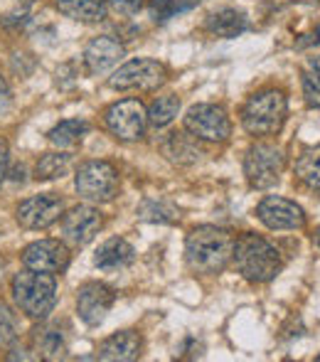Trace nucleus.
<instances>
[{
  "instance_id": "obj_34",
  "label": "nucleus",
  "mask_w": 320,
  "mask_h": 362,
  "mask_svg": "<svg viewBox=\"0 0 320 362\" xmlns=\"http://www.w3.org/2000/svg\"><path fill=\"white\" fill-rule=\"evenodd\" d=\"M291 3H301V5H318L320 0H291Z\"/></svg>"
},
{
  "instance_id": "obj_31",
  "label": "nucleus",
  "mask_w": 320,
  "mask_h": 362,
  "mask_svg": "<svg viewBox=\"0 0 320 362\" xmlns=\"http://www.w3.org/2000/svg\"><path fill=\"white\" fill-rule=\"evenodd\" d=\"M8 360H32V355H28V350H13V355H8Z\"/></svg>"
},
{
  "instance_id": "obj_15",
  "label": "nucleus",
  "mask_w": 320,
  "mask_h": 362,
  "mask_svg": "<svg viewBox=\"0 0 320 362\" xmlns=\"http://www.w3.org/2000/svg\"><path fill=\"white\" fill-rule=\"evenodd\" d=\"M124 57H126V47L119 42V40L109 37V35L94 37L84 49V64H86V72L89 74L109 72V69L116 67Z\"/></svg>"
},
{
  "instance_id": "obj_12",
  "label": "nucleus",
  "mask_w": 320,
  "mask_h": 362,
  "mask_svg": "<svg viewBox=\"0 0 320 362\" xmlns=\"http://www.w3.org/2000/svg\"><path fill=\"white\" fill-rule=\"evenodd\" d=\"M25 269L45 274H62L69 267V249L57 239H40L23 249Z\"/></svg>"
},
{
  "instance_id": "obj_21",
  "label": "nucleus",
  "mask_w": 320,
  "mask_h": 362,
  "mask_svg": "<svg viewBox=\"0 0 320 362\" xmlns=\"http://www.w3.org/2000/svg\"><path fill=\"white\" fill-rule=\"evenodd\" d=\"M35 350L37 358L42 360H64L67 358V343H64L62 333H57L54 328H40L32 335Z\"/></svg>"
},
{
  "instance_id": "obj_18",
  "label": "nucleus",
  "mask_w": 320,
  "mask_h": 362,
  "mask_svg": "<svg viewBox=\"0 0 320 362\" xmlns=\"http://www.w3.org/2000/svg\"><path fill=\"white\" fill-rule=\"evenodd\" d=\"M207 33H212L215 37H225V40H232L237 35H242L244 30L249 28V20L242 10L237 8H222L217 13H212L205 23Z\"/></svg>"
},
{
  "instance_id": "obj_13",
  "label": "nucleus",
  "mask_w": 320,
  "mask_h": 362,
  "mask_svg": "<svg viewBox=\"0 0 320 362\" xmlns=\"http://www.w3.org/2000/svg\"><path fill=\"white\" fill-rule=\"evenodd\" d=\"M256 217L268 229H303L306 227V212L293 200L278 195L263 197L256 205Z\"/></svg>"
},
{
  "instance_id": "obj_4",
  "label": "nucleus",
  "mask_w": 320,
  "mask_h": 362,
  "mask_svg": "<svg viewBox=\"0 0 320 362\" xmlns=\"http://www.w3.org/2000/svg\"><path fill=\"white\" fill-rule=\"evenodd\" d=\"M288 101L281 89H263L249 96V101L242 109V126L249 136H276L286 124Z\"/></svg>"
},
{
  "instance_id": "obj_25",
  "label": "nucleus",
  "mask_w": 320,
  "mask_h": 362,
  "mask_svg": "<svg viewBox=\"0 0 320 362\" xmlns=\"http://www.w3.org/2000/svg\"><path fill=\"white\" fill-rule=\"evenodd\" d=\"M177 111H180V99L175 94L158 96L148 109V124L155 126V129H162V126H167L175 119Z\"/></svg>"
},
{
  "instance_id": "obj_33",
  "label": "nucleus",
  "mask_w": 320,
  "mask_h": 362,
  "mask_svg": "<svg viewBox=\"0 0 320 362\" xmlns=\"http://www.w3.org/2000/svg\"><path fill=\"white\" fill-rule=\"evenodd\" d=\"M313 244L320 249V227H316V232H313Z\"/></svg>"
},
{
  "instance_id": "obj_14",
  "label": "nucleus",
  "mask_w": 320,
  "mask_h": 362,
  "mask_svg": "<svg viewBox=\"0 0 320 362\" xmlns=\"http://www.w3.org/2000/svg\"><path fill=\"white\" fill-rule=\"evenodd\" d=\"M114 300H116V293L111 286L99 284V281L84 284L77 293V313L86 325L96 328V325H101L106 320Z\"/></svg>"
},
{
  "instance_id": "obj_2",
  "label": "nucleus",
  "mask_w": 320,
  "mask_h": 362,
  "mask_svg": "<svg viewBox=\"0 0 320 362\" xmlns=\"http://www.w3.org/2000/svg\"><path fill=\"white\" fill-rule=\"evenodd\" d=\"M237 269L247 281L251 284H268L281 274L283 257L271 242H266L259 234H244L235 242Z\"/></svg>"
},
{
  "instance_id": "obj_27",
  "label": "nucleus",
  "mask_w": 320,
  "mask_h": 362,
  "mask_svg": "<svg viewBox=\"0 0 320 362\" xmlns=\"http://www.w3.org/2000/svg\"><path fill=\"white\" fill-rule=\"evenodd\" d=\"M18 340V318L5 303H0V348H10Z\"/></svg>"
},
{
  "instance_id": "obj_30",
  "label": "nucleus",
  "mask_w": 320,
  "mask_h": 362,
  "mask_svg": "<svg viewBox=\"0 0 320 362\" xmlns=\"http://www.w3.org/2000/svg\"><path fill=\"white\" fill-rule=\"evenodd\" d=\"M8 144H5L3 139H0V185L5 182V177H8Z\"/></svg>"
},
{
  "instance_id": "obj_6",
  "label": "nucleus",
  "mask_w": 320,
  "mask_h": 362,
  "mask_svg": "<svg viewBox=\"0 0 320 362\" xmlns=\"http://www.w3.org/2000/svg\"><path fill=\"white\" fill-rule=\"evenodd\" d=\"M283 168H286V156L281 148L271 144H254L244 158V175L254 190H268L276 185Z\"/></svg>"
},
{
  "instance_id": "obj_29",
  "label": "nucleus",
  "mask_w": 320,
  "mask_h": 362,
  "mask_svg": "<svg viewBox=\"0 0 320 362\" xmlns=\"http://www.w3.org/2000/svg\"><path fill=\"white\" fill-rule=\"evenodd\" d=\"M104 3L111 5L114 10H119V13L131 15V13H136L141 5H143V0H104Z\"/></svg>"
},
{
  "instance_id": "obj_32",
  "label": "nucleus",
  "mask_w": 320,
  "mask_h": 362,
  "mask_svg": "<svg viewBox=\"0 0 320 362\" xmlns=\"http://www.w3.org/2000/svg\"><path fill=\"white\" fill-rule=\"evenodd\" d=\"M0 99H8V84H5L3 76H0Z\"/></svg>"
},
{
  "instance_id": "obj_5",
  "label": "nucleus",
  "mask_w": 320,
  "mask_h": 362,
  "mask_svg": "<svg viewBox=\"0 0 320 362\" xmlns=\"http://www.w3.org/2000/svg\"><path fill=\"white\" fill-rule=\"evenodd\" d=\"M119 170L106 160L81 163L74 175V187L86 202H111L119 195Z\"/></svg>"
},
{
  "instance_id": "obj_20",
  "label": "nucleus",
  "mask_w": 320,
  "mask_h": 362,
  "mask_svg": "<svg viewBox=\"0 0 320 362\" xmlns=\"http://www.w3.org/2000/svg\"><path fill=\"white\" fill-rule=\"evenodd\" d=\"M57 8L77 23H101L106 18L104 0H57Z\"/></svg>"
},
{
  "instance_id": "obj_11",
  "label": "nucleus",
  "mask_w": 320,
  "mask_h": 362,
  "mask_svg": "<svg viewBox=\"0 0 320 362\" xmlns=\"http://www.w3.org/2000/svg\"><path fill=\"white\" fill-rule=\"evenodd\" d=\"M62 210V197L45 192V195H35L20 202L18 210H15V219L25 229H47L57 222Z\"/></svg>"
},
{
  "instance_id": "obj_36",
  "label": "nucleus",
  "mask_w": 320,
  "mask_h": 362,
  "mask_svg": "<svg viewBox=\"0 0 320 362\" xmlns=\"http://www.w3.org/2000/svg\"><path fill=\"white\" fill-rule=\"evenodd\" d=\"M318 362H320V355H318Z\"/></svg>"
},
{
  "instance_id": "obj_26",
  "label": "nucleus",
  "mask_w": 320,
  "mask_h": 362,
  "mask_svg": "<svg viewBox=\"0 0 320 362\" xmlns=\"http://www.w3.org/2000/svg\"><path fill=\"white\" fill-rule=\"evenodd\" d=\"M303 96L311 109H320V57L308 59V67L303 72Z\"/></svg>"
},
{
  "instance_id": "obj_23",
  "label": "nucleus",
  "mask_w": 320,
  "mask_h": 362,
  "mask_svg": "<svg viewBox=\"0 0 320 362\" xmlns=\"http://www.w3.org/2000/svg\"><path fill=\"white\" fill-rule=\"evenodd\" d=\"M72 168V156L69 153H45L35 165V177L37 180H54L64 177Z\"/></svg>"
},
{
  "instance_id": "obj_10",
  "label": "nucleus",
  "mask_w": 320,
  "mask_h": 362,
  "mask_svg": "<svg viewBox=\"0 0 320 362\" xmlns=\"http://www.w3.org/2000/svg\"><path fill=\"white\" fill-rule=\"evenodd\" d=\"M101 227H104V217L99 210L89 205H77L62 217V242L67 247L81 249L89 242H94Z\"/></svg>"
},
{
  "instance_id": "obj_16",
  "label": "nucleus",
  "mask_w": 320,
  "mask_h": 362,
  "mask_svg": "<svg viewBox=\"0 0 320 362\" xmlns=\"http://www.w3.org/2000/svg\"><path fill=\"white\" fill-rule=\"evenodd\" d=\"M141 350H143L141 335L136 330H121V333H114L99 345V360L134 362L141 358Z\"/></svg>"
},
{
  "instance_id": "obj_35",
  "label": "nucleus",
  "mask_w": 320,
  "mask_h": 362,
  "mask_svg": "<svg viewBox=\"0 0 320 362\" xmlns=\"http://www.w3.org/2000/svg\"><path fill=\"white\" fill-rule=\"evenodd\" d=\"M0 281H3V269H0Z\"/></svg>"
},
{
  "instance_id": "obj_19",
  "label": "nucleus",
  "mask_w": 320,
  "mask_h": 362,
  "mask_svg": "<svg viewBox=\"0 0 320 362\" xmlns=\"http://www.w3.org/2000/svg\"><path fill=\"white\" fill-rule=\"evenodd\" d=\"M195 136H187V134H170L162 144V153L170 163L175 165H192L195 160H200L202 151L200 146L195 144Z\"/></svg>"
},
{
  "instance_id": "obj_3",
  "label": "nucleus",
  "mask_w": 320,
  "mask_h": 362,
  "mask_svg": "<svg viewBox=\"0 0 320 362\" xmlns=\"http://www.w3.org/2000/svg\"><path fill=\"white\" fill-rule=\"evenodd\" d=\"M13 298L28 318L45 320L52 313L54 303H57V281H54V274L32 272V269H25V272L15 274Z\"/></svg>"
},
{
  "instance_id": "obj_7",
  "label": "nucleus",
  "mask_w": 320,
  "mask_h": 362,
  "mask_svg": "<svg viewBox=\"0 0 320 362\" xmlns=\"http://www.w3.org/2000/svg\"><path fill=\"white\" fill-rule=\"evenodd\" d=\"M165 79H167L165 64L150 57H138V59H129L126 64H121V67L111 74L109 86L119 91H129V89L153 91L165 84Z\"/></svg>"
},
{
  "instance_id": "obj_8",
  "label": "nucleus",
  "mask_w": 320,
  "mask_h": 362,
  "mask_svg": "<svg viewBox=\"0 0 320 362\" xmlns=\"http://www.w3.org/2000/svg\"><path fill=\"white\" fill-rule=\"evenodd\" d=\"M185 131L197 141L225 144L232 136V121L227 111L217 104H195L185 114Z\"/></svg>"
},
{
  "instance_id": "obj_17",
  "label": "nucleus",
  "mask_w": 320,
  "mask_h": 362,
  "mask_svg": "<svg viewBox=\"0 0 320 362\" xmlns=\"http://www.w3.org/2000/svg\"><path fill=\"white\" fill-rule=\"evenodd\" d=\"M134 259H136V249L124 237H111L109 242H104L99 247L94 264L99 269H104V272H119V269L131 267Z\"/></svg>"
},
{
  "instance_id": "obj_1",
  "label": "nucleus",
  "mask_w": 320,
  "mask_h": 362,
  "mask_svg": "<svg viewBox=\"0 0 320 362\" xmlns=\"http://www.w3.org/2000/svg\"><path fill=\"white\" fill-rule=\"evenodd\" d=\"M235 242L232 232L215 224H202L187 234L185 259L187 267L197 274H220L235 257Z\"/></svg>"
},
{
  "instance_id": "obj_22",
  "label": "nucleus",
  "mask_w": 320,
  "mask_h": 362,
  "mask_svg": "<svg viewBox=\"0 0 320 362\" xmlns=\"http://www.w3.org/2000/svg\"><path fill=\"white\" fill-rule=\"evenodd\" d=\"M86 131H89V124H86V121L69 119V121H62V124L54 126V129L47 134V139H49V144H54L59 148H74L81 144Z\"/></svg>"
},
{
  "instance_id": "obj_9",
  "label": "nucleus",
  "mask_w": 320,
  "mask_h": 362,
  "mask_svg": "<svg viewBox=\"0 0 320 362\" xmlns=\"http://www.w3.org/2000/svg\"><path fill=\"white\" fill-rule=\"evenodd\" d=\"M104 121L111 136H116L119 141H126V144H134V141H141L146 136L148 111L138 99H124L106 109Z\"/></svg>"
},
{
  "instance_id": "obj_28",
  "label": "nucleus",
  "mask_w": 320,
  "mask_h": 362,
  "mask_svg": "<svg viewBox=\"0 0 320 362\" xmlns=\"http://www.w3.org/2000/svg\"><path fill=\"white\" fill-rule=\"evenodd\" d=\"M200 0H150V8L155 13V20H167L175 13L190 10L192 5H197Z\"/></svg>"
},
{
  "instance_id": "obj_24",
  "label": "nucleus",
  "mask_w": 320,
  "mask_h": 362,
  "mask_svg": "<svg viewBox=\"0 0 320 362\" xmlns=\"http://www.w3.org/2000/svg\"><path fill=\"white\" fill-rule=\"evenodd\" d=\"M296 177L313 190H320V146L306 148L296 160Z\"/></svg>"
}]
</instances>
